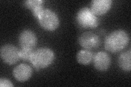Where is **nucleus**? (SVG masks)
<instances>
[{
	"instance_id": "423d86ee",
	"label": "nucleus",
	"mask_w": 131,
	"mask_h": 87,
	"mask_svg": "<svg viewBox=\"0 0 131 87\" xmlns=\"http://www.w3.org/2000/svg\"><path fill=\"white\" fill-rule=\"evenodd\" d=\"M79 43L82 47L90 50L99 46L101 41L96 34L92 32H86L79 36Z\"/></svg>"
},
{
	"instance_id": "39448f33",
	"label": "nucleus",
	"mask_w": 131,
	"mask_h": 87,
	"mask_svg": "<svg viewBox=\"0 0 131 87\" xmlns=\"http://www.w3.org/2000/svg\"><path fill=\"white\" fill-rule=\"evenodd\" d=\"M19 52V49L12 44L3 45L0 51L2 59L8 65H13L18 62L20 59Z\"/></svg>"
},
{
	"instance_id": "0eeeda50",
	"label": "nucleus",
	"mask_w": 131,
	"mask_h": 87,
	"mask_svg": "<svg viewBox=\"0 0 131 87\" xmlns=\"http://www.w3.org/2000/svg\"><path fill=\"white\" fill-rule=\"evenodd\" d=\"M19 43L21 48L34 49L37 44V38L34 32L25 30L20 33Z\"/></svg>"
},
{
	"instance_id": "2eb2a0df",
	"label": "nucleus",
	"mask_w": 131,
	"mask_h": 87,
	"mask_svg": "<svg viewBox=\"0 0 131 87\" xmlns=\"http://www.w3.org/2000/svg\"><path fill=\"white\" fill-rule=\"evenodd\" d=\"M44 7L43 6V5H39L37 6L35 8L33 9L31 11L33 15H34L36 18L37 19L38 16L40 15V14L42 13V11L44 10Z\"/></svg>"
},
{
	"instance_id": "6e6552de",
	"label": "nucleus",
	"mask_w": 131,
	"mask_h": 87,
	"mask_svg": "<svg viewBox=\"0 0 131 87\" xmlns=\"http://www.w3.org/2000/svg\"><path fill=\"white\" fill-rule=\"evenodd\" d=\"M93 59L94 67L100 71H106L111 64V58L110 56L107 53L103 51L97 53Z\"/></svg>"
},
{
	"instance_id": "dca6fc26",
	"label": "nucleus",
	"mask_w": 131,
	"mask_h": 87,
	"mask_svg": "<svg viewBox=\"0 0 131 87\" xmlns=\"http://www.w3.org/2000/svg\"><path fill=\"white\" fill-rule=\"evenodd\" d=\"M0 86L12 87V86H14V85L10 80L6 79V78H1V79H0Z\"/></svg>"
},
{
	"instance_id": "f257e3e1",
	"label": "nucleus",
	"mask_w": 131,
	"mask_h": 87,
	"mask_svg": "<svg viewBox=\"0 0 131 87\" xmlns=\"http://www.w3.org/2000/svg\"><path fill=\"white\" fill-rule=\"evenodd\" d=\"M129 42V37L125 31L115 30L106 36L104 47L106 51L116 53L124 49Z\"/></svg>"
},
{
	"instance_id": "20e7f679",
	"label": "nucleus",
	"mask_w": 131,
	"mask_h": 87,
	"mask_svg": "<svg viewBox=\"0 0 131 87\" xmlns=\"http://www.w3.org/2000/svg\"><path fill=\"white\" fill-rule=\"evenodd\" d=\"M40 26L44 30L54 31L59 27L60 20L58 16L52 10L44 9L37 18Z\"/></svg>"
},
{
	"instance_id": "1a4fd4ad",
	"label": "nucleus",
	"mask_w": 131,
	"mask_h": 87,
	"mask_svg": "<svg viewBox=\"0 0 131 87\" xmlns=\"http://www.w3.org/2000/svg\"><path fill=\"white\" fill-rule=\"evenodd\" d=\"M33 73L32 68L26 64H20L15 67L13 71L15 79L19 82H25L31 77Z\"/></svg>"
},
{
	"instance_id": "9d476101",
	"label": "nucleus",
	"mask_w": 131,
	"mask_h": 87,
	"mask_svg": "<svg viewBox=\"0 0 131 87\" xmlns=\"http://www.w3.org/2000/svg\"><path fill=\"white\" fill-rule=\"evenodd\" d=\"M112 3V0H93L91 2L90 9L96 16L102 15L110 10Z\"/></svg>"
},
{
	"instance_id": "4468645a",
	"label": "nucleus",
	"mask_w": 131,
	"mask_h": 87,
	"mask_svg": "<svg viewBox=\"0 0 131 87\" xmlns=\"http://www.w3.org/2000/svg\"><path fill=\"white\" fill-rule=\"evenodd\" d=\"M43 2L42 0H27L24 1V5L28 9L32 10L37 6L43 5Z\"/></svg>"
},
{
	"instance_id": "ddd939ff",
	"label": "nucleus",
	"mask_w": 131,
	"mask_h": 87,
	"mask_svg": "<svg viewBox=\"0 0 131 87\" xmlns=\"http://www.w3.org/2000/svg\"><path fill=\"white\" fill-rule=\"evenodd\" d=\"M34 51V49L21 48L19 52L20 59L24 60L30 61Z\"/></svg>"
},
{
	"instance_id": "7ed1b4c3",
	"label": "nucleus",
	"mask_w": 131,
	"mask_h": 87,
	"mask_svg": "<svg viewBox=\"0 0 131 87\" xmlns=\"http://www.w3.org/2000/svg\"><path fill=\"white\" fill-rule=\"evenodd\" d=\"M77 22L84 28H95L99 24V20L91 9L83 7L78 11L76 16Z\"/></svg>"
},
{
	"instance_id": "f03ea898",
	"label": "nucleus",
	"mask_w": 131,
	"mask_h": 87,
	"mask_svg": "<svg viewBox=\"0 0 131 87\" xmlns=\"http://www.w3.org/2000/svg\"><path fill=\"white\" fill-rule=\"evenodd\" d=\"M54 52L48 47H40L33 52L30 62L37 70L49 67L55 60Z\"/></svg>"
},
{
	"instance_id": "f8f14e48",
	"label": "nucleus",
	"mask_w": 131,
	"mask_h": 87,
	"mask_svg": "<svg viewBox=\"0 0 131 87\" xmlns=\"http://www.w3.org/2000/svg\"><path fill=\"white\" fill-rule=\"evenodd\" d=\"M93 58V53L88 49H81L77 55V60L82 65H88L91 63Z\"/></svg>"
},
{
	"instance_id": "9b49d317",
	"label": "nucleus",
	"mask_w": 131,
	"mask_h": 87,
	"mask_svg": "<svg viewBox=\"0 0 131 87\" xmlns=\"http://www.w3.org/2000/svg\"><path fill=\"white\" fill-rule=\"evenodd\" d=\"M118 64L120 68L126 72H129L131 70V51H126L122 53L118 57Z\"/></svg>"
}]
</instances>
